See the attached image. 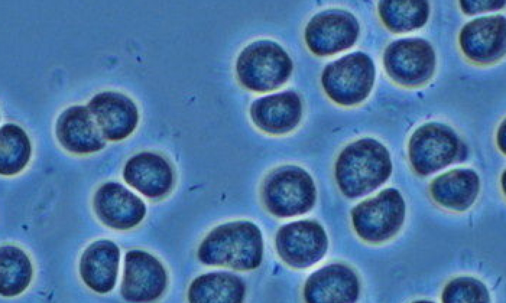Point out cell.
Listing matches in <instances>:
<instances>
[{
  "instance_id": "1",
  "label": "cell",
  "mask_w": 506,
  "mask_h": 303,
  "mask_svg": "<svg viewBox=\"0 0 506 303\" xmlns=\"http://www.w3.org/2000/svg\"><path fill=\"white\" fill-rule=\"evenodd\" d=\"M392 168L387 148L375 139L365 138L349 144L341 152L335 163V176L344 195L356 198L384 184Z\"/></svg>"
},
{
  "instance_id": "9",
  "label": "cell",
  "mask_w": 506,
  "mask_h": 303,
  "mask_svg": "<svg viewBox=\"0 0 506 303\" xmlns=\"http://www.w3.org/2000/svg\"><path fill=\"white\" fill-rule=\"evenodd\" d=\"M328 246L325 232L318 222L304 220L282 226L276 237L278 255L288 265L305 268L320 260Z\"/></svg>"
},
{
  "instance_id": "25",
  "label": "cell",
  "mask_w": 506,
  "mask_h": 303,
  "mask_svg": "<svg viewBox=\"0 0 506 303\" xmlns=\"http://www.w3.org/2000/svg\"><path fill=\"white\" fill-rule=\"evenodd\" d=\"M442 301L445 303H484L490 301L489 292L480 280L472 277L456 278L445 286Z\"/></svg>"
},
{
  "instance_id": "6",
  "label": "cell",
  "mask_w": 506,
  "mask_h": 303,
  "mask_svg": "<svg viewBox=\"0 0 506 303\" xmlns=\"http://www.w3.org/2000/svg\"><path fill=\"white\" fill-rule=\"evenodd\" d=\"M405 205L399 192L386 189L355 207L352 223L358 235L370 242H380L394 236L402 227Z\"/></svg>"
},
{
  "instance_id": "24",
  "label": "cell",
  "mask_w": 506,
  "mask_h": 303,
  "mask_svg": "<svg viewBox=\"0 0 506 303\" xmlns=\"http://www.w3.org/2000/svg\"><path fill=\"white\" fill-rule=\"evenodd\" d=\"M31 153L30 140L20 126L8 123L0 129V173L10 176L20 172Z\"/></svg>"
},
{
  "instance_id": "4",
  "label": "cell",
  "mask_w": 506,
  "mask_h": 303,
  "mask_svg": "<svg viewBox=\"0 0 506 303\" xmlns=\"http://www.w3.org/2000/svg\"><path fill=\"white\" fill-rule=\"evenodd\" d=\"M267 210L278 217L304 214L314 206L316 190L311 176L302 168L283 166L266 178L262 190Z\"/></svg>"
},
{
  "instance_id": "17",
  "label": "cell",
  "mask_w": 506,
  "mask_h": 303,
  "mask_svg": "<svg viewBox=\"0 0 506 303\" xmlns=\"http://www.w3.org/2000/svg\"><path fill=\"white\" fill-rule=\"evenodd\" d=\"M57 137L69 152L83 154L99 151L106 141L87 107L74 106L60 115L56 125Z\"/></svg>"
},
{
  "instance_id": "2",
  "label": "cell",
  "mask_w": 506,
  "mask_h": 303,
  "mask_svg": "<svg viewBox=\"0 0 506 303\" xmlns=\"http://www.w3.org/2000/svg\"><path fill=\"white\" fill-rule=\"evenodd\" d=\"M263 253L260 229L250 222L239 221L222 224L212 230L201 243L198 257L206 265L245 271L260 266Z\"/></svg>"
},
{
  "instance_id": "12",
  "label": "cell",
  "mask_w": 506,
  "mask_h": 303,
  "mask_svg": "<svg viewBox=\"0 0 506 303\" xmlns=\"http://www.w3.org/2000/svg\"><path fill=\"white\" fill-rule=\"evenodd\" d=\"M93 207L97 217L105 225L126 230L138 225L144 218V201L121 183L108 182L96 191Z\"/></svg>"
},
{
  "instance_id": "5",
  "label": "cell",
  "mask_w": 506,
  "mask_h": 303,
  "mask_svg": "<svg viewBox=\"0 0 506 303\" xmlns=\"http://www.w3.org/2000/svg\"><path fill=\"white\" fill-rule=\"evenodd\" d=\"M375 68L366 54L356 52L328 64L321 82L328 96L345 106L359 103L369 94L373 85Z\"/></svg>"
},
{
  "instance_id": "7",
  "label": "cell",
  "mask_w": 506,
  "mask_h": 303,
  "mask_svg": "<svg viewBox=\"0 0 506 303\" xmlns=\"http://www.w3.org/2000/svg\"><path fill=\"white\" fill-rule=\"evenodd\" d=\"M411 164L426 175L448 166L463 156V146L454 131L437 123L425 124L412 134L409 143Z\"/></svg>"
},
{
  "instance_id": "19",
  "label": "cell",
  "mask_w": 506,
  "mask_h": 303,
  "mask_svg": "<svg viewBox=\"0 0 506 303\" xmlns=\"http://www.w3.org/2000/svg\"><path fill=\"white\" fill-rule=\"evenodd\" d=\"M119 249L109 240H98L83 252L79 272L85 284L99 293H106L114 287L119 266Z\"/></svg>"
},
{
  "instance_id": "15",
  "label": "cell",
  "mask_w": 506,
  "mask_h": 303,
  "mask_svg": "<svg viewBox=\"0 0 506 303\" xmlns=\"http://www.w3.org/2000/svg\"><path fill=\"white\" fill-rule=\"evenodd\" d=\"M359 283L348 266L333 264L313 273L305 283L304 295L309 303L353 302L357 300Z\"/></svg>"
},
{
  "instance_id": "27",
  "label": "cell",
  "mask_w": 506,
  "mask_h": 303,
  "mask_svg": "<svg viewBox=\"0 0 506 303\" xmlns=\"http://www.w3.org/2000/svg\"><path fill=\"white\" fill-rule=\"evenodd\" d=\"M504 128L505 127L503 125L500 128V131L499 132V134H498L499 138L498 139L499 141V146L501 148H502V150L503 152V151L505 152V130H504Z\"/></svg>"
},
{
  "instance_id": "21",
  "label": "cell",
  "mask_w": 506,
  "mask_h": 303,
  "mask_svg": "<svg viewBox=\"0 0 506 303\" xmlns=\"http://www.w3.org/2000/svg\"><path fill=\"white\" fill-rule=\"evenodd\" d=\"M245 285L239 277L228 272H217L201 275L191 284L188 299L193 303L241 302Z\"/></svg>"
},
{
  "instance_id": "20",
  "label": "cell",
  "mask_w": 506,
  "mask_h": 303,
  "mask_svg": "<svg viewBox=\"0 0 506 303\" xmlns=\"http://www.w3.org/2000/svg\"><path fill=\"white\" fill-rule=\"evenodd\" d=\"M478 176L473 170L455 169L436 178L431 191L440 205L457 211L467 210L474 202L479 191Z\"/></svg>"
},
{
  "instance_id": "14",
  "label": "cell",
  "mask_w": 506,
  "mask_h": 303,
  "mask_svg": "<svg viewBox=\"0 0 506 303\" xmlns=\"http://www.w3.org/2000/svg\"><path fill=\"white\" fill-rule=\"evenodd\" d=\"M87 107L105 139L122 140L132 134L138 125L139 116L136 105L121 93L101 92L95 95Z\"/></svg>"
},
{
  "instance_id": "10",
  "label": "cell",
  "mask_w": 506,
  "mask_h": 303,
  "mask_svg": "<svg viewBox=\"0 0 506 303\" xmlns=\"http://www.w3.org/2000/svg\"><path fill=\"white\" fill-rule=\"evenodd\" d=\"M359 32L357 20L350 13L331 9L315 15L305 30L310 49L319 56L331 55L351 47Z\"/></svg>"
},
{
  "instance_id": "16",
  "label": "cell",
  "mask_w": 506,
  "mask_h": 303,
  "mask_svg": "<svg viewBox=\"0 0 506 303\" xmlns=\"http://www.w3.org/2000/svg\"><path fill=\"white\" fill-rule=\"evenodd\" d=\"M125 182L144 196L159 198L166 195L174 183L170 164L161 156L142 152L130 158L124 167Z\"/></svg>"
},
{
  "instance_id": "26",
  "label": "cell",
  "mask_w": 506,
  "mask_h": 303,
  "mask_svg": "<svg viewBox=\"0 0 506 303\" xmlns=\"http://www.w3.org/2000/svg\"><path fill=\"white\" fill-rule=\"evenodd\" d=\"M505 2V1H460V4L463 13L469 15H474L501 9L503 7Z\"/></svg>"
},
{
  "instance_id": "22",
  "label": "cell",
  "mask_w": 506,
  "mask_h": 303,
  "mask_svg": "<svg viewBox=\"0 0 506 303\" xmlns=\"http://www.w3.org/2000/svg\"><path fill=\"white\" fill-rule=\"evenodd\" d=\"M32 276L31 262L19 247L5 245L0 249V293L5 297L20 294L28 286Z\"/></svg>"
},
{
  "instance_id": "3",
  "label": "cell",
  "mask_w": 506,
  "mask_h": 303,
  "mask_svg": "<svg viewBox=\"0 0 506 303\" xmlns=\"http://www.w3.org/2000/svg\"><path fill=\"white\" fill-rule=\"evenodd\" d=\"M236 69L239 81L246 88L267 92L285 83L291 73L292 63L278 43L260 40L242 50L237 58Z\"/></svg>"
},
{
  "instance_id": "13",
  "label": "cell",
  "mask_w": 506,
  "mask_h": 303,
  "mask_svg": "<svg viewBox=\"0 0 506 303\" xmlns=\"http://www.w3.org/2000/svg\"><path fill=\"white\" fill-rule=\"evenodd\" d=\"M505 18L502 15L475 19L461 30V48L466 57L474 62L494 63L505 53Z\"/></svg>"
},
{
  "instance_id": "11",
  "label": "cell",
  "mask_w": 506,
  "mask_h": 303,
  "mask_svg": "<svg viewBox=\"0 0 506 303\" xmlns=\"http://www.w3.org/2000/svg\"><path fill=\"white\" fill-rule=\"evenodd\" d=\"M167 283V276L160 262L149 253L140 250L128 251L120 292L126 300L150 301L160 297Z\"/></svg>"
},
{
  "instance_id": "18",
  "label": "cell",
  "mask_w": 506,
  "mask_h": 303,
  "mask_svg": "<svg viewBox=\"0 0 506 303\" xmlns=\"http://www.w3.org/2000/svg\"><path fill=\"white\" fill-rule=\"evenodd\" d=\"M302 114L301 99L292 91L260 98L250 108V115L255 125L263 131L274 134L292 130L300 121Z\"/></svg>"
},
{
  "instance_id": "8",
  "label": "cell",
  "mask_w": 506,
  "mask_h": 303,
  "mask_svg": "<svg viewBox=\"0 0 506 303\" xmlns=\"http://www.w3.org/2000/svg\"><path fill=\"white\" fill-rule=\"evenodd\" d=\"M383 61L389 76L405 86L423 84L432 76L435 67L434 49L427 40L418 38L395 40L386 48Z\"/></svg>"
},
{
  "instance_id": "23",
  "label": "cell",
  "mask_w": 506,
  "mask_h": 303,
  "mask_svg": "<svg viewBox=\"0 0 506 303\" xmlns=\"http://www.w3.org/2000/svg\"><path fill=\"white\" fill-rule=\"evenodd\" d=\"M380 15L387 27L395 33L409 31L422 27L429 15L427 1H381Z\"/></svg>"
}]
</instances>
